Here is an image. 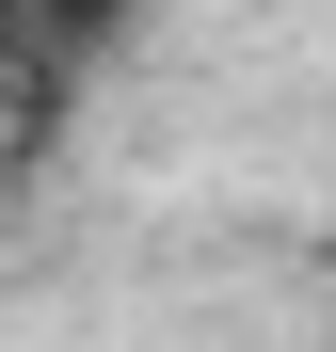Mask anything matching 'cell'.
<instances>
[{
	"label": "cell",
	"mask_w": 336,
	"mask_h": 352,
	"mask_svg": "<svg viewBox=\"0 0 336 352\" xmlns=\"http://www.w3.org/2000/svg\"><path fill=\"white\" fill-rule=\"evenodd\" d=\"M0 32H16V0H0Z\"/></svg>",
	"instance_id": "obj_1"
}]
</instances>
